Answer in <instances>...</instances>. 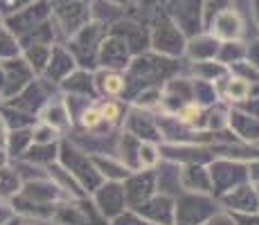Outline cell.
Returning <instances> with one entry per match:
<instances>
[{"instance_id":"6da1fadb","label":"cell","mask_w":259,"mask_h":225,"mask_svg":"<svg viewBox=\"0 0 259 225\" xmlns=\"http://www.w3.org/2000/svg\"><path fill=\"white\" fill-rule=\"evenodd\" d=\"M59 162L72 173L74 180L81 185V189L86 194H93L95 189L104 183L102 173L95 167L91 153H86L83 149H79L77 144L68 142V140H63V142L59 144Z\"/></svg>"},{"instance_id":"7a4b0ae2","label":"cell","mask_w":259,"mask_h":225,"mask_svg":"<svg viewBox=\"0 0 259 225\" xmlns=\"http://www.w3.org/2000/svg\"><path fill=\"white\" fill-rule=\"evenodd\" d=\"M207 171H210V183H212V192L217 196H223L230 189L239 187L243 183H250L248 176V162H239V160L230 158H214L207 164Z\"/></svg>"},{"instance_id":"3957f363","label":"cell","mask_w":259,"mask_h":225,"mask_svg":"<svg viewBox=\"0 0 259 225\" xmlns=\"http://www.w3.org/2000/svg\"><path fill=\"white\" fill-rule=\"evenodd\" d=\"M149 45L153 48V52L160 54V57H167V59H174V57H181L185 54V34L183 29H178L176 23L171 21H160L153 27L151 36H149Z\"/></svg>"},{"instance_id":"277c9868","label":"cell","mask_w":259,"mask_h":225,"mask_svg":"<svg viewBox=\"0 0 259 225\" xmlns=\"http://www.w3.org/2000/svg\"><path fill=\"white\" fill-rule=\"evenodd\" d=\"M174 203H176V223L185 225H203L217 212V205L207 194H185Z\"/></svg>"},{"instance_id":"5b68a950","label":"cell","mask_w":259,"mask_h":225,"mask_svg":"<svg viewBox=\"0 0 259 225\" xmlns=\"http://www.w3.org/2000/svg\"><path fill=\"white\" fill-rule=\"evenodd\" d=\"M91 18H93V9L88 7V3H81V0H61L57 12L52 14V21L68 36L77 34L83 25L91 23Z\"/></svg>"},{"instance_id":"8992f818","label":"cell","mask_w":259,"mask_h":225,"mask_svg":"<svg viewBox=\"0 0 259 225\" xmlns=\"http://www.w3.org/2000/svg\"><path fill=\"white\" fill-rule=\"evenodd\" d=\"M93 203H95V207L102 212V216L106 218V221H113L115 216H119L122 212L128 209L122 183H111V180H104V183L95 189Z\"/></svg>"},{"instance_id":"52a82bcc","label":"cell","mask_w":259,"mask_h":225,"mask_svg":"<svg viewBox=\"0 0 259 225\" xmlns=\"http://www.w3.org/2000/svg\"><path fill=\"white\" fill-rule=\"evenodd\" d=\"M124 196H126V207L136 209L144 201L156 194V169H142V171H133L131 176L122 183Z\"/></svg>"},{"instance_id":"ba28073f","label":"cell","mask_w":259,"mask_h":225,"mask_svg":"<svg viewBox=\"0 0 259 225\" xmlns=\"http://www.w3.org/2000/svg\"><path fill=\"white\" fill-rule=\"evenodd\" d=\"M133 212L142 216L149 225H174L176 223V203L167 194H153Z\"/></svg>"},{"instance_id":"9c48e42d","label":"cell","mask_w":259,"mask_h":225,"mask_svg":"<svg viewBox=\"0 0 259 225\" xmlns=\"http://www.w3.org/2000/svg\"><path fill=\"white\" fill-rule=\"evenodd\" d=\"M133 61V52L128 50V45L115 34H106L97 52V63L102 68L111 70H124L128 68V63Z\"/></svg>"},{"instance_id":"30bf717a","label":"cell","mask_w":259,"mask_h":225,"mask_svg":"<svg viewBox=\"0 0 259 225\" xmlns=\"http://www.w3.org/2000/svg\"><path fill=\"white\" fill-rule=\"evenodd\" d=\"M207 34H212L219 43L239 41L243 34L241 14H239L235 7H228V9H223V12H219L210 21V25H207Z\"/></svg>"},{"instance_id":"8fae6325","label":"cell","mask_w":259,"mask_h":225,"mask_svg":"<svg viewBox=\"0 0 259 225\" xmlns=\"http://www.w3.org/2000/svg\"><path fill=\"white\" fill-rule=\"evenodd\" d=\"M221 205L230 214H257L259 212V196L257 187L252 183H243L239 187L230 189L228 194L219 196Z\"/></svg>"},{"instance_id":"7c38bea8","label":"cell","mask_w":259,"mask_h":225,"mask_svg":"<svg viewBox=\"0 0 259 225\" xmlns=\"http://www.w3.org/2000/svg\"><path fill=\"white\" fill-rule=\"evenodd\" d=\"M124 131L136 135L142 142H158L160 140V131L156 124V115H151L144 108L133 106L124 117Z\"/></svg>"},{"instance_id":"4fadbf2b","label":"cell","mask_w":259,"mask_h":225,"mask_svg":"<svg viewBox=\"0 0 259 225\" xmlns=\"http://www.w3.org/2000/svg\"><path fill=\"white\" fill-rule=\"evenodd\" d=\"M95 88L97 95L108 99H119L122 95H126V74L122 70H111V68H99L93 74Z\"/></svg>"},{"instance_id":"5bb4252c","label":"cell","mask_w":259,"mask_h":225,"mask_svg":"<svg viewBox=\"0 0 259 225\" xmlns=\"http://www.w3.org/2000/svg\"><path fill=\"white\" fill-rule=\"evenodd\" d=\"M228 128L239 140H243L248 144L259 142V117H252V115L239 111V108H230L228 111Z\"/></svg>"},{"instance_id":"9a60e30c","label":"cell","mask_w":259,"mask_h":225,"mask_svg":"<svg viewBox=\"0 0 259 225\" xmlns=\"http://www.w3.org/2000/svg\"><path fill=\"white\" fill-rule=\"evenodd\" d=\"M181 187L187 194H212L210 171L203 164H183L181 167Z\"/></svg>"},{"instance_id":"2e32d148","label":"cell","mask_w":259,"mask_h":225,"mask_svg":"<svg viewBox=\"0 0 259 225\" xmlns=\"http://www.w3.org/2000/svg\"><path fill=\"white\" fill-rule=\"evenodd\" d=\"M77 70V63H74L72 54L68 52V50L59 48V45H54L52 48V54H50V61H48V68H46V81L50 83H61L63 79L68 77L70 72Z\"/></svg>"},{"instance_id":"e0dca14e","label":"cell","mask_w":259,"mask_h":225,"mask_svg":"<svg viewBox=\"0 0 259 225\" xmlns=\"http://www.w3.org/2000/svg\"><path fill=\"white\" fill-rule=\"evenodd\" d=\"M38 122H46L50 124L52 128H57L59 133L68 131V128L72 126V119L70 115H68V108L66 104H63V97H50L46 102V106L38 111Z\"/></svg>"},{"instance_id":"ac0fdd59","label":"cell","mask_w":259,"mask_h":225,"mask_svg":"<svg viewBox=\"0 0 259 225\" xmlns=\"http://www.w3.org/2000/svg\"><path fill=\"white\" fill-rule=\"evenodd\" d=\"M66 95H81V97H88V99H97V88H95V79L88 70H74L70 72L66 79L61 81Z\"/></svg>"},{"instance_id":"d6986e66","label":"cell","mask_w":259,"mask_h":225,"mask_svg":"<svg viewBox=\"0 0 259 225\" xmlns=\"http://www.w3.org/2000/svg\"><path fill=\"white\" fill-rule=\"evenodd\" d=\"M95 167H97V171L102 173L104 180H111V183H124L128 176H131V171H128L126 167L122 164V160L119 158H113V156H97V153H91Z\"/></svg>"},{"instance_id":"ffe728a7","label":"cell","mask_w":259,"mask_h":225,"mask_svg":"<svg viewBox=\"0 0 259 225\" xmlns=\"http://www.w3.org/2000/svg\"><path fill=\"white\" fill-rule=\"evenodd\" d=\"M217 52H219V41L212 34L196 36L185 45V54L192 61H210V59H217Z\"/></svg>"},{"instance_id":"44dd1931","label":"cell","mask_w":259,"mask_h":225,"mask_svg":"<svg viewBox=\"0 0 259 225\" xmlns=\"http://www.w3.org/2000/svg\"><path fill=\"white\" fill-rule=\"evenodd\" d=\"M21 160L34 164V167L48 169L50 164H54L59 160V142H54V144H32V147L23 153Z\"/></svg>"},{"instance_id":"7402d4cb","label":"cell","mask_w":259,"mask_h":225,"mask_svg":"<svg viewBox=\"0 0 259 225\" xmlns=\"http://www.w3.org/2000/svg\"><path fill=\"white\" fill-rule=\"evenodd\" d=\"M140 144H142V140H138L136 135H131L126 131H122V135H119V160H122V164L131 173L140 171V160H138Z\"/></svg>"},{"instance_id":"603a6c76","label":"cell","mask_w":259,"mask_h":225,"mask_svg":"<svg viewBox=\"0 0 259 225\" xmlns=\"http://www.w3.org/2000/svg\"><path fill=\"white\" fill-rule=\"evenodd\" d=\"M54 45H29V48H23V59L27 61V66L32 68L34 74H43L48 68L50 54H52Z\"/></svg>"},{"instance_id":"cb8c5ba5","label":"cell","mask_w":259,"mask_h":225,"mask_svg":"<svg viewBox=\"0 0 259 225\" xmlns=\"http://www.w3.org/2000/svg\"><path fill=\"white\" fill-rule=\"evenodd\" d=\"M23 189V178L18 176L16 167H3L0 169V198L3 201H12L14 196H18Z\"/></svg>"},{"instance_id":"d4e9b609","label":"cell","mask_w":259,"mask_h":225,"mask_svg":"<svg viewBox=\"0 0 259 225\" xmlns=\"http://www.w3.org/2000/svg\"><path fill=\"white\" fill-rule=\"evenodd\" d=\"M192 72L196 74V79L217 83L219 79H223L226 74H230V68H226L223 63H219V61H214V59H210V61H194Z\"/></svg>"},{"instance_id":"484cf974","label":"cell","mask_w":259,"mask_h":225,"mask_svg":"<svg viewBox=\"0 0 259 225\" xmlns=\"http://www.w3.org/2000/svg\"><path fill=\"white\" fill-rule=\"evenodd\" d=\"M32 147V128H16V131H9L7 142H5V151L7 156H16L23 158V153Z\"/></svg>"},{"instance_id":"4316f807","label":"cell","mask_w":259,"mask_h":225,"mask_svg":"<svg viewBox=\"0 0 259 225\" xmlns=\"http://www.w3.org/2000/svg\"><path fill=\"white\" fill-rule=\"evenodd\" d=\"M248 54V48L241 41H228V43H219V52H217V61L223 63L226 68L235 66V63L243 61Z\"/></svg>"},{"instance_id":"83f0119b","label":"cell","mask_w":259,"mask_h":225,"mask_svg":"<svg viewBox=\"0 0 259 225\" xmlns=\"http://www.w3.org/2000/svg\"><path fill=\"white\" fill-rule=\"evenodd\" d=\"M97 108L106 126H117L124 122V106L117 99H102V102H97Z\"/></svg>"},{"instance_id":"f1b7e54d","label":"cell","mask_w":259,"mask_h":225,"mask_svg":"<svg viewBox=\"0 0 259 225\" xmlns=\"http://www.w3.org/2000/svg\"><path fill=\"white\" fill-rule=\"evenodd\" d=\"M77 124L83 128V131H88V133H97L99 128L104 126L102 115H99V108H97V102L88 104V106L83 108L81 115L77 117Z\"/></svg>"},{"instance_id":"f546056e","label":"cell","mask_w":259,"mask_h":225,"mask_svg":"<svg viewBox=\"0 0 259 225\" xmlns=\"http://www.w3.org/2000/svg\"><path fill=\"white\" fill-rule=\"evenodd\" d=\"M138 160H140V171L142 169H156L160 162V147L156 142H142Z\"/></svg>"},{"instance_id":"4dcf8cb0","label":"cell","mask_w":259,"mask_h":225,"mask_svg":"<svg viewBox=\"0 0 259 225\" xmlns=\"http://www.w3.org/2000/svg\"><path fill=\"white\" fill-rule=\"evenodd\" d=\"M18 54H21V43L5 27L3 34H0V61H5V59H16Z\"/></svg>"},{"instance_id":"1f68e13d","label":"cell","mask_w":259,"mask_h":225,"mask_svg":"<svg viewBox=\"0 0 259 225\" xmlns=\"http://www.w3.org/2000/svg\"><path fill=\"white\" fill-rule=\"evenodd\" d=\"M59 140H61V133L46 122H38L36 126H32V144H54Z\"/></svg>"},{"instance_id":"d6a6232c","label":"cell","mask_w":259,"mask_h":225,"mask_svg":"<svg viewBox=\"0 0 259 225\" xmlns=\"http://www.w3.org/2000/svg\"><path fill=\"white\" fill-rule=\"evenodd\" d=\"M111 225H149V223L142 216H138L133 209H126V212H122L119 216L113 218Z\"/></svg>"},{"instance_id":"836d02e7","label":"cell","mask_w":259,"mask_h":225,"mask_svg":"<svg viewBox=\"0 0 259 225\" xmlns=\"http://www.w3.org/2000/svg\"><path fill=\"white\" fill-rule=\"evenodd\" d=\"M203 225H237L230 212H214Z\"/></svg>"},{"instance_id":"e575fe53","label":"cell","mask_w":259,"mask_h":225,"mask_svg":"<svg viewBox=\"0 0 259 225\" xmlns=\"http://www.w3.org/2000/svg\"><path fill=\"white\" fill-rule=\"evenodd\" d=\"M32 3L34 0H0V12H21Z\"/></svg>"},{"instance_id":"d590c367","label":"cell","mask_w":259,"mask_h":225,"mask_svg":"<svg viewBox=\"0 0 259 225\" xmlns=\"http://www.w3.org/2000/svg\"><path fill=\"white\" fill-rule=\"evenodd\" d=\"M14 216H16V214H14L12 203H9V201H3V198H0V225L12 223Z\"/></svg>"},{"instance_id":"8d00e7d4","label":"cell","mask_w":259,"mask_h":225,"mask_svg":"<svg viewBox=\"0 0 259 225\" xmlns=\"http://www.w3.org/2000/svg\"><path fill=\"white\" fill-rule=\"evenodd\" d=\"M237 225H259V212L257 214H232Z\"/></svg>"},{"instance_id":"74e56055","label":"cell","mask_w":259,"mask_h":225,"mask_svg":"<svg viewBox=\"0 0 259 225\" xmlns=\"http://www.w3.org/2000/svg\"><path fill=\"white\" fill-rule=\"evenodd\" d=\"M246 61H250L252 66L259 70V41L252 43L250 48H248V54H246Z\"/></svg>"},{"instance_id":"f35d334b","label":"cell","mask_w":259,"mask_h":225,"mask_svg":"<svg viewBox=\"0 0 259 225\" xmlns=\"http://www.w3.org/2000/svg\"><path fill=\"white\" fill-rule=\"evenodd\" d=\"M248 176H250V183L252 185H259V158L248 162Z\"/></svg>"},{"instance_id":"ab89813d","label":"cell","mask_w":259,"mask_h":225,"mask_svg":"<svg viewBox=\"0 0 259 225\" xmlns=\"http://www.w3.org/2000/svg\"><path fill=\"white\" fill-rule=\"evenodd\" d=\"M7 135H9V128L5 124V117L0 115V149H5V142H7Z\"/></svg>"},{"instance_id":"60d3db41","label":"cell","mask_w":259,"mask_h":225,"mask_svg":"<svg viewBox=\"0 0 259 225\" xmlns=\"http://www.w3.org/2000/svg\"><path fill=\"white\" fill-rule=\"evenodd\" d=\"M7 162H9L7 151H5V149H0V169H3V167H7Z\"/></svg>"},{"instance_id":"b9f144b4","label":"cell","mask_w":259,"mask_h":225,"mask_svg":"<svg viewBox=\"0 0 259 225\" xmlns=\"http://www.w3.org/2000/svg\"><path fill=\"white\" fill-rule=\"evenodd\" d=\"M18 225H48V221H18Z\"/></svg>"},{"instance_id":"7bdbcfd3","label":"cell","mask_w":259,"mask_h":225,"mask_svg":"<svg viewBox=\"0 0 259 225\" xmlns=\"http://www.w3.org/2000/svg\"><path fill=\"white\" fill-rule=\"evenodd\" d=\"M252 3H255V9H252V14H255V21L259 25V0H252Z\"/></svg>"},{"instance_id":"ee69618b","label":"cell","mask_w":259,"mask_h":225,"mask_svg":"<svg viewBox=\"0 0 259 225\" xmlns=\"http://www.w3.org/2000/svg\"><path fill=\"white\" fill-rule=\"evenodd\" d=\"M106 3L115 5V7H124V5H126V3H128V0H106Z\"/></svg>"},{"instance_id":"f6af8a7d","label":"cell","mask_w":259,"mask_h":225,"mask_svg":"<svg viewBox=\"0 0 259 225\" xmlns=\"http://www.w3.org/2000/svg\"><path fill=\"white\" fill-rule=\"evenodd\" d=\"M3 29H5V25H3V18H0V34H3Z\"/></svg>"},{"instance_id":"bcb514c9","label":"cell","mask_w":259,"mask_h":225,"mask_svg":"<svg viewBox=\"0 0 259 225\" xmlns=\"http://www.w3.org/2000/svg\"><path fill=\"white\" fill-rule=\"evenodd\" d=\"M255 187H257V196H259V185H255Z\"/></svg>"},{"instance_id":"7dc6e473","label":"cell","mask_w":259,"mask_h":225,"mask_svg":"<svg viewBox=\"0 0 259 225\" xmlns=\"http://www.w3.org/2000/svg\"><path fill=\"white\" fill-rule=\"evenodd\" d=\"M176 225H185V223H176Z\"/></svg>"}]
</instances>
